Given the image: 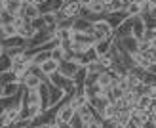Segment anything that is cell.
Instances as JSON below:
<instances>
[{
	"label": "cell",
	"instance_id": "cell-32",
	"mask_svg": "<svg viewBox=\"0 0 156 128\" xmlns=\"http://www.w3.org/2000/svg\"><path fill=\"white\" fill-rule=\"evenodd\" d=\"M86 69H88V73H93V75H101V73H105V71H107L97 59L91 61V63H88V65H86Z\"/></svg>",
	"mask_w": 156,
	"mask_h": 128
},
{
	"label": "cell",
	"instance_id": "cell-28",
	"mask_svg": "<svg viewBox=\"0 0 156 128\" xmlns=\"http://www.w3.org/2000/svg\"><path fill=\"white\" fill-rule=\"evenodd\" d=\"M67 78L69 77H65L63 73H53V75H50V84H55V86H59V88H63L65 86V82H67Z\"/></svg>",
	"mask_w": 156,
	"mask_h": 128
},
{
	"label": "cell",
	"instance_id": "cell-52",
	"mask_svg": "<svg viewBox=\"0 0 156 128\" xmlns=\"http://www.w3.org/2000/svg\"><path fill=\"white\" fill-rule=\"evenodd\" d=\"M151 44H152V48H156V38H152V40H151Z\"/></svg>",
	"mask_w": 156,
	"mask_h": 128
},
{
	"label": "cell",
	"instance_id": "cell-3",
	"mask_svg": "<svg viewBox=\"0 0 156 128\" xmlns=\"http://www.w3.org/2000/svg\"><path fill=\"white\" fill-rule=\"evenodd\" d=\"M42 82H50V77H46V75H36V73H29L25 75V78L21 81V84L29 88V90H36V88H40Z\"/></svg>",
	"mask_w": 156,
	"mask_h": 128
},
{
	"label": "cell",
	"instance_id": "cell-40",
	"mask_svg": "<svg viewBox=\"0 0 156 128\" xmlns=\"http://www.w3.org/2000/svg\"><path fill=\"white\" fill-rule=\"evenodd\" d=\"M99 81V75H93V73H88V77H86V86H95Z\"/></svg>",
	"mask_w": 156,
	"mask_h": 128
},
{
	"label": "cell",
	"instance_id": "cell-46",
	"mask_svg": "<svg viewBox=\"0 0 156 128\" xmlns=\"http://www.w3.org/2000/svg\"><path fill=\"white\" fill-rule=\"evenodd\" d=\"M4 109H6V107H4V98H0V115H2Z\"/></svg>",
	"mask_w": 156,
	"mask_h": 128
},
{
	"label": "cell",
	"instance_id": "cell-17",
	"mask_svg": "<svg viewBox=\"0 0 156 128\" xmlns=\"http://www.w3.org/2000/svg\"><path fill=\"white\" fill-rule=\"evenodd\" d=\"M29 52V50H27ZM51 58V50H36L33 52V58H30V61H33V65H38L40 67L44 61H48Z\"/></svg>",
	"mask_w": 156,
	"mask_h": 128
},
{
	"label": "cell",
	"instance_id": "cell-30",
	"mask_svg": "<svg viewBox=\"0 0 156 128\" xmlns=\"http://www.w3.org/2000/svg\"><path fill=\"white\" fill-rule=\"evenodd\" d=\"M86 77H88V69L80 67V69H78V73L73 77V81L76 82V86H86Z\"/></svg>",
	"mask_w": 156,
	"mask_h": 128
},
{
	"label": "cell",
	"instance_id": "cell-48",
	"mask_svg": "<svg viewBox=\"0 0 156 128\" xmlns=\"http://www.w3.org/2000/svg\"><path fill=\"white\" fill-rule=\"evenodd\" d=\"M101 2H103L105 6H111V4H112V0H101Z\"/></svg>",
	"mask_w": 156,
	"mask_h": 128
},
{
	"label": "cell",
	"instance_id": "cell-18",
	"mask_svg": "<svg viewBox=\"0 0 156 128\" xmlns=\"http://www.w3.org/2000/svg\"><path fill=\"white\" fill-rule=\"evenodd\" d=\"M38 92H40V101H42V109H50L51 103H50V84L48 82H42L40 88H38Z\"/></svg>",
	"mask_w": 156,
	"mask_h": 128
},
{
	"label": "cell",
	"instance_id": "cell-21",
	"mask_svg": "<svg viewBox=\"0 0 156 128\" xmlns=\"http://www.w3.org/2000/svg\"><path fill=\"white\" fill-rule=\"evenodd\" d=\"M23 0H4V8L10 13H13V15H19L21 13V10H23Z\"/></svg>",
	"mask_w": 156,
	"mask_h": 128
},
{
	"label": "cell",
	"instance_id": "cell-31",
	"mask_svg": "<svg viewBox=\"0 0 156 128\" xmlns=\"http://www.w3.org/2000/svg\"><path fill=\"white\" fill-rule=\"evenodd\" d=\"M0 81H2V84H10V82H21L17 75L13 73V71H6V73H0Z\"/></svg>",
	"mask_w": 156,
	"mask_h": 128
},
{
	"label": "cell",
	"instance_id": "cell-38",
	"mask_svg": "<svg viewBox=\"0 0 156 128\" xmlns=\"http://www.w3.org/2000/svg\"><path fill=\"white\" fill-rule=\"evenodd\" d=\"M33 27L36 29V31H42V29H46V21H44V15H38V17H34L33 21Z\"/></svg>",
	"mask_w": 156,
	"mask_h": 128
},
{
	"label": "cell",
	"instance_id": "cell-35",
	"mask_svg": "<svg viewBox=\"0 0 156 128\" xmlns=\"http://www.w3.org/2000/svg\"><path fill=\"white\" fill-rule=\"evenodd\" d=\"M141 81H143V84L156 86V73H152V71H149V69H147L145 73H143V77H141Z\"/></svg>",
	"mask_w": 156,
	"mask_h": 128
},
{
	"label": "cell",
	"instance_id": "cell-45",
	"mask_svg": "<svg viewBox=\"0 0 156 128\" xmlns=\"http://www.w3.org/2000/svg\"><path fill=\"white\" fill-rule=\"evenodd\" d=\"M151 113H152V117H156V101H152V105H151Z\"/></svg>",
	"mask_w": 156,
	"mask_h": 128
},
{
	"label": "cell",
	"instance_id": "cell-20",
	"mask_svg": "<svg viewBox=\"0 0 156 128\" xmlns=\"http://www.w3.org/2000/svg\"><path fill=\"white\" fill-rule=\"evenodd\" d=\"M118 115H120V111H118V107H116V103H108L107 109L101 113V119H103V121H116Z\"/></svg>",
	"mask_w": 156,
	"mask_h": 128
},
{
	"label": "cell",
	"instance_id": "cell-8",
	"mask_svg": "<svg viewBox=\"0 0 156 128\" xmlns=\"http://www.w3.org/2000/svg\"><path fill=\"white\" fill-rule=\"evenodd\" d=\"M131 35H133L135 38H139V40H143V38H145V35H147V23H145V19L141 17V15L133 17V27H131Z\"/></svg>",
	"mask_w": 156,
	"mask_h": 128
},
{
	"label": "cell",
	"instance_id": "cell-43",
	"mask_svg": "<svg viewBox=\"0 0 156 128\" xmlns=\"http://www.w3.org/2000/svg\"><path fill=\"white\" fill-rule=\"evenodd\" d=\"M149 55L152 58V61L156 63V48H151V50H149Z\"/></svg>",
	"mask_w": 156,
	"mask_h": 128
},
{
	"label": "cell",
	"instance_id": "cell-24",
	"mask_svg": "<svg viewBox=\"0 0 156 128\" xmlns=\"http://www.w3.org/2000/svg\"><path fill=\"white\" fill-rule=\"evenodd\" d=\"M12 69H13V59L4 52L0 55V73H6V71H12Z\"/></svg>",
	"mask_w": 156,
	"mask_h": 128
},
{
	"label": "cell",
	"instance_id": "cell-11",
	"mask_svg": "<svg viewBox=\"0 0 156 128\" xmlns=\"http://www.w3.org/2000/svg\"><path fill=\"white\" fill-rule=\"evenodd\" d=\"M108 103H112V101L108 100L107 96H95L93 100H90V105H91L93 109H95V113H97L99 117H101V113H103V111L107 109Z\"/></svg>",
	"mask_w": 156,
	"mask_h": 128
},
{
	"label": "cell",
	"instance_id": "cell-42",
	"mask_svg": "<svg viewBox=\"0 0 156 128\" xmlns=\"http://www.w3.org/2000/svg\"><path fill=\"white\" fill-rule=\"evenodd\" d=\"M143 128H156V122L151 119V121H147V122H145V126H143Z\"/></svg>",
	"mask_w": 156,
	"mask_h": 128
},
{
	"label": "cell",
	"instance_id": "cell-53",
	"mask_svg": "<svg viewBox=\"0 0 156 128\" xmlns=\"http://www.w3.org/2000/svg\"><path fill=\"white\" fill-rule=\"evenodd\" d=\"M2 86L4 84H2V81H0V98H2Z\"/></svg>",
	"mask_w": 156,
	"mask_h": 128
},
{
	"label": "cell",
	"instance_id": "cell-7",
	"mask_svg": "<svg viewBox=\"0 0 156 128\" xmlns=\"http://www.w3.org/2000/svg\"><path fill=\"white\" fill-rule=\"evenodd\" d=\"M78 69H80V65H78L74 59H65V61H61V65H59V73H63L65 77L73 78L78 73Z\"/></svg>",
	"mask_w": 156,
	"mask_h": 128
},
{
	"label": "cell",
	"instance_id": "cell-29",
	"mask_svg": "<svg viewBox=\"0 0 156 128\" xmlns=\"http://www.w3.org/2000/svg\"><path fill=\"white\" fill-rule=\"evenodd\" d=\"M97 61L103 65L105 69H112V65H114V55L108 52V54H103V55H99L97 58Z\"/></svg>",
	"mask_w": 156,
	"mask_h": 128
},
{
	"label": "cell",
	"instance_id": "cell-54",
	"mask_svg": "<svg viewBox=\"0 0 156 128\" xmlns=\"http://www.w3.org/2000/svg\"><path fill=\"white\" fill-rule=\"evenodd\" d=\"M116 128H131V126H116Z\"/></svg>",
	"mask_w": 156,
	"mask_h": 128
},
{
	"label": "cell",
	"instance_id": "cell-37",
	"mask_svg": "<svg viewBox=\"0 0 156 128\" xmlns=\"http://www.w3.org/2000/svg\"><path fill=\"white\" fill-rule=\"evenodd\" d=\"M42 15H44L46 27H57V19H55V13H42Z\"/></svg>",
	"mask_w": 156,
	"mask_h": 128
},
{
	"label": "cell",
	"instance_id": "cell-10",
	"mask_svg": "<svg viewBox=\"0 0 156 128\" xmlns=\"http://www.w3.org/2000/svg\"><path fill=\"white\" fill-rule=\"evenodd\" d=\"M63 100H65V90H63V88H59L55 84H50V103H51V107L53 105H59Z\"/></svg>",
	"mask_w": 156,
	"mask_h": 128
},
{
	"label": "cell",
	"instance_id": "cell-5",
	"mask_svg": "<svg viewBox=\"0 0 156 128\" xmlns=\"http://www.w3.org/2000/svg\"><path fill=\"white\" fill-rule=\"evenodd\" d=\"M67 0H44L40 4V12L42 13H55V12H61L63 10Z\"/></svg>",
	"mask_w": 156,
	"mask_h": 128
},
{
	"label": "cell",
	"instance_id": "cell-26",
	"mask_svg": "<svg viewBox=\"0 0 156 128\" xmlns=\"http://www.w3.org/2000/svg\"><path fill=\"white\" fill-rule=\"evenodd\" d=\"M151 105H152V98L147 94H141L135 103V109H151Z\"/></svg>",
	"mask_w": 156,
	"mask_h": 128
},
{
	"label": "cell",
	"instance_id": "cell-33",
	"mask_svg": "<svg viewBox=\"0 0 156 128\" xmlns=\"http://www.w3.org/2000/svg\"><path fill=\"white\" fill-rule=\"evenodd\" d=\"M67 54H69V52L65 50V48L57 46V48H53V50H51V58L61 63V61H65V59H67Z\"/></svg>",
	"mask_w": 156,
	"mask_h": 128
},
{
	"label": "cell",
	"instance_id": "cell-19",
	"mask_svg": "<svg viewBox=\"0 0 156 128\" xmlns=\"http://www.w3.org/2000/svg\"><path fill=\"white\" fill-rule=\"evenodd\" d=\"M23 84L21 82H10V84H4L2 86V98H13L15 94L21 92Z\"/></svg>",
	"mask_w": 156,
	"mask_h": 128
},
{
	"label": "cell",
	"instance_id": "cell-23",
	"mask_svg": "<svg viewBox=\"0 0 156 128\" xmlns=\"http://www.w3.org/2000/svg\"><path fill=\"white\" fill-rule=\"evenodd\" d=\"M145 10H143V4H139V2H131L126 6V13L129 15V17H137V15H141Z\"/></svg>",
	"mask_w": 156,
	"mask_h": 128
},
{
	"label": "cell",
	"instance_id": "cell-15",
	"mask_svg": "<svg viewBox=\"0 0 156 128\" xmlns=\"http://www.w3.org/2000/svg\"><path fill=\"white\" fill-rule=\"evenodd\" d=\"M131 27H133V17H128L118 29H114V38H124V36L131 35Z\"/></svg>",
	"mask_w": 156,
	"mask_h": 128
},
{
	"label": "cell",
	"instance_id": "cell-2",
	"mask_svg": "<svg viewBox=\"0 0 156 128\" xmlns=\"http://www.w3.org/2000/svg\"><path fill=\"white\" fill-rule=\"evenodd\" d=\"M57 107H59V109H57V117H55V119H59V121L71 122V121H73V117L76 115V107L73 105V101H71V100H67V98L61 101Z\"/></svg>",
	"mask_w": 156,
	"mask_h": 128
},
{
	"label": "cell",
	"instance_id": "cell-51",
	"mask_svg": "<svg viewBox=\"0 0 156 128\" xmlns=\"http://www.w3.org/2000/svg\"><path fill=\"white\" fill-rule=\"evenodd\" d=\"M122 2H124V4L128 6V4H131V2H133V0H122Z\"/></svg>",
	"mask_w": 156,
	"mask_h": 128
},
{
	"label": "cell",
	"instance_id": "cell-55",
	"mask_svg": "<svg viewBox=\"0 0 156 128\" xmlns=\"http://www.w3.org/2000/svg\"><path fill=\"white\" fill-rule=\"evenodd\" d=\"M152 121H154V122H156V117H152Z\"/></svg>",
	"mask_w": 156,
	"mask_h": 128
},
{
	"label": "cell",
	"instance_id": "cell-27",
	"mask_svg": "<svg viewBox=\"0 0 156 128\" xmlns=\"http://www.w3.org/2000/svg\"><path fill=\"white\" fill-rule=\"evenodd\" d=\"M34 35H36V29L33 27V23H29V25H25L23 29H19V36H21V38H25L27 42H29Z\"/></svg>",
	"mask_w": 156,
	"mask_h": 128
},
{
	"label": "cell",
	"instance_id": "cell-12",
	"mask_svg": "<svg viewBox=\"0 0 156 128\" xmlns=\"http://www.w3.org/2000/svg\"><path fill=\"white\" fill-rule=\"evenodd\" d=\"M128 17H129V15L126 13V10H124V12H112V13H108V15H107V21L112 25V29H118Z\"/></svg>",
	"mask_w": 156,
	"mask_h": 128
},
{
	"label": "cell",
	"instance_id": "cell-9",
	"mask_svg": "<svg viewBox=\"0 0 156 128\" xmlns=\"http://www.w3.org/2000/svg\"><path fill=\"white\" fill-rule=\"evenodd\" d=\"M91 29H93V23L88 17H82V15L74 17L73 31H78V33H91Z\"/></svg>",
	"mask_w": 156,
	"mask_h": 128
},
{
	"label": "cell",
	"instance_id": "cell-41",
	"mask_svg": "<svg viewBox=\"0 0 156 128\" xmlns=\"http://www.w3.org/2000/svg\"><path fill=\"white\" fill-rule=\"evenodd\" d=\"M8 38H10V36H8V31H6V27H4V25H0V42H6Z\"/></svg>",
	"mask_w": 156,
	"mask_h": 128
},
{
	"label": "cell",
	"instance_id": "cell-39",
	"mask_svg": "<svg viewBox=\"0 0 156 128\" xmlns=\"http://www.w3.org/2000/svg\"><path fill=\"white\" fill-rule=\"evenodd\" d=\"M71 126H73V128H86V122L82 121V117L76 113V115L73 117V121H71Z\"/></svg>",
	"mask_w": 156,
	"mask_h": 128
},
{
	"label": "cell",
	"instance_id": "cell-6",
	"mask_svg": "<svg viewBox=\"0 0 156 128\" xmlns=\"http://www.w3.org/2000/svg\"><path fill=\"white\" fill-rule=\"evenodd\" d=\"M61 12L65 13V17H78L80 12H82V4L78 2V0H67Z\"/></svg>",
	"mask_w": 156,
	"mask_h": 128
},
{
	"label": "cell",
	"instance_id": "cell-14",
	"mask_svg": "<svg viewBox=\"0 0 156 128\" xmlns=\"http://www.w3.org/2000/svg\"><path fill=\"white\" fill-rule=\"evenodd\" d=\"M21 15H25V17H29L30 21H33L34 17L42 15L40 6H38V4H29V2H25V4H23V10H21Z\"/></svg>",
	"mask_w": 156,
	"mask_h": 128
},
{
	"label": "cell",
	"instance_id": "cell-4",
	"mask_svg": "<svg viewBox=\"0 0 156 128\" xmlns=\"http://www.w3.org/2000/svg\"><path fill=\"white\" fill-rule=\"evenodd\" d=\"M116 44H118L120 50L124 52H128V54H133V52H139V38H135L133 35H128V36H124V38H114Z\"/></svg>",
	"mask_w": 156,
	"mask_h": 128
},
{
	"label": "cell",
	"instance_id": "cell-49",
	"mask_svg": "<svg viewBox=\"0 0 156 128\" xmlns=\"http://www.w3.org/2000/svg\"><path fill=\"white\" fill-rule=\"evenodd\" d=\"M6 8H4V0H0V12H4Z\"/></svg>",
	"mask_w": 156,
	"mask_h": 128
},
{
	"label": "cell",
	"instance_id": "cell-47",
	"mask_svg": "<svg viewBox=\"0 0 156 128\" xmlns=\"http://www.w3.org/2000/svg\"><path fill=\"white\" fill-rule=\"evenodd\" d=\"M4 52H6V46H4V44H2V42H0V55H2V54H4Z\"/></svg>",
	"mask_w": 156,
	"mask_h": 128
},
{
	"label": "cell",
	"instance_id": "cell-22",
	"mask_svg": "<svg viewBox=\"0 0 156 128\" xmlns=\"http://www.w3.org/2000/svg\"><path fill=\"white\" fill-rule=\"evenodd\" d=\"M112 42H114V38H107V40H99L95 46V50H97V54L99 55H103V54H108L111 52V48H112Z\"/></svg>",
	"mask_w": 156,
	"mask_h": 128
},
{
	"label": "cell",
	"instance_id": "cell-36",
	"mask_svg": "<svg viewBox=\"0 0 156 128\" xmlns=\"http://www.w3.org/2000/svg\"><path fill=\"white\" fill-rule=\"evenodd\" d=\"M86 128H103V119H101L99 115H95L91 121L86 122Z\"/></svg>",
	"mask_w": 156,
	"mask_h": 128
},
{
	"label": "cell",
	"instance_id": "cell-1",
	"mask_svg": "<svg viewBox=\"0 0 156 128\" xmlns=\"http://www.w3.org/2000/svg\"><path fill=\"white\" fill-rule=\"evenodd\" d=\"M93 36L99 40H107V38H114V29L112 25L108 23L107 19H99V21H93V29H91ZM95 42V44H97Z\"/></svg>",
	"mask_w": 156,
	"mask_h": 128
},
{
	"label": "cell",
	"instance_id": "cell-50",
	"mask_svg": "<svg viewBox=\"0 0 156 128\" xmlns=\"http://www.w3.org/2000/svg\"><path fill=\"white\" fill-rule=\"evenodd\" d=\"M133 2H139V4H147L149 0H133Z\"/></svg>",
	"mask_w": 156,
	"mask_h": 128
},
{
	"label": "cell",
	"instance_id": "cell-25",
	"mask_svg": "<svg viewBox=\"0 0 156 128\" xmlns=\"http://www.w3.org/2000/svg\"><path fill=\"white\" fill-rule=\"evenodd\" d=\"M126 81H128V84H129V88H131V90H137V88L143 84L141 77H137L135 73H131V71H128V75H126Z\"/></svg>",
	"mask_w": 156,
	"mask_h": 128
},
{
	"label": "cell",
	"instance_id": "cell-16",
	"mask_svg": "<svg viewBox=\"0 0 156 128\" xmlns=\"http://www.w3.org/2000/svg\"><path fill=\"white\" fill-rule=\"evenodd\" d=\"M59 65H61L59 61H55L53 58H50L48 61H44L42 65H40V71H42V75L50 77V75H53V73H57V71H59Z\"/></svg>",
	"mask_w": 156,
	"mask_h": 128
},
{
	"label": "cell",
	"instance_id": "cell-13",
	"mask_svg": "<svg viewBox=\"0 0 156 128\" xmlns=\"http://www.w3.org/2000/svg\"><path fill=\"white\" fill-rule=\"evenodd\" d=\"M71 101H73V105L76 109L82 107V105H86V103H90V98L86 96V88L84 86H78V90H76V94L71 98Z\"/></svg>",
	"mask_w": 156,
	"mask_h": 128
},
{
	"label": "cell",
	"instance_id": "cell-44",
	"mask_svg": "<svg viewBox=\"0 0 156 128\" xmlns=\"http://www.w3.org/2000/svg\"><path fill=\"white\" fill-rule=\"evenodd\" d=\"M78 2L82 4V8H88V6H90V4L93 2V0H78Z\"/></svg>",
	"mask_w": 156,
	"mask_h": 128
},
{
	"label": "cell",
	"instance_id": "cell-34",
	"mask_svg": "<svg viewBox=\"0 0 156 128\" xmlns=\"http://www.w3.org/2000/svg\"><path fill=\"white\" fill-rule=\"evenodd\" d=\"M73 35H74V31L73 29H55V38H59L61 42L63 40H69V38H73Z\"/></svg>",
	"mask_w": 156,
	"mask_h": 128
}]
</instances>
